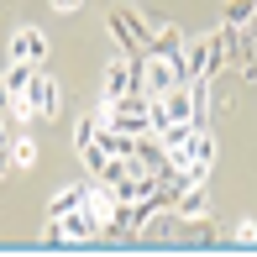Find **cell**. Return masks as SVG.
Instances as JSON below:
<instances>
[{
  "label": "cell",
  "instance_id": "6da1fadb",
  "mask_svg": "<svg viewBox=\"0 0 257 257\" xmlns=\"http://www.w3.org/2000/svg\"><path fill=\"white\" fill-rule=\"evenodd\" d=\"M11 110H16V121H21V126H37V121L48 126L53 115L63 110V89H58V79L37 68V74H32V84H27V95L11 105Z\"/></svg>",
  "mask_w": 257,
  "mask_h": 257
},
{
  "label": "cell",
  "instance_id": "7a4b0ae2",
  "mask_svg": "<svg viewBox=\"0 0 257 257\" xmlns=\"http://www.w3.org/2000/svg\"><path fill=\"white\" fill-rule=\"evenodd\" d=\"M105 27H110L115 48H121L126 58H142V53H147V16H142V11H132V6H115L110 16H105Z\"/></svg>",
  "mask_w": 257,
  "mask_h": 257
},
{
  "label": "cell",
  "instance_id": "3957f363",
  "mask_svg": "<svg viewBox=\"0 0 257 257\" xmlns=\"http://www.w3.org/2000/svg\"><path fill=\"white\" fill-rule=\"evenodd\" d=\"M173 84H184V58L142 53V95H168Z\"/></svg>",
  "mask_w": 257,
  "mask_h": 257
},
{
  "label": "cell",
  "instance_id": "277c9868",
  "mask_svg": "<svg viewBox=\"0 0 257 257\" xmlns=\"http://www.w3.org/2000/svg\"><path fill=\"white\" fill-rule=\"evenodd\" d=\"M58 226H63V241H95V236H105V231H100V215L89 205H74Z\"/></svg>",
  "mask_w": 257,
  "mask_h": 257
},
{
  "label": "cell",
  "instance_id": "5b68a950",
  "mask_svg": "<svg viewBox=\"0 0 257 257\" xmlns=\"http://www.w3.org/2000/svg\"><path fill=\"white\" fill-rule=\"evenodd\" d=\"M173 236L184 241V247H215V220L205 215H184V226H173Z\"/></svg>",
  "mask_w": 257,
  "mask_h": 257
},
{
  "label": "cell",
  "instance_id": "8992f818",
  "mask_svg": "<svg viewBox=\"0 0 257 257\" xmlns=\"http://www.w3.org/2000/svg\"><path fill=\"white\" fill-rule=\"evenodd\" d=\"M11 58H21V63H42V58H48V37H42L37 27H21L16 37H11Z\"/></svg>",
  "mask_w": 257,
  "mask_h": 257
},
{
  "label": "cell",
  "instance_id": "52a82bcc",
  "mask_svg": "<svg viewBox=\"0 0 257 257\" xmlns=\"http://www.w3.org/2000/svg\"><path fill=\"white\" fill-rule=\"evenodd\" d=\"M147 53H184V32L173 21H147Z\"/></svg>",
  "mask_w": 257,
  "mask_h": 257
},
{
  "label": "cell",
  "instance_id": "ba28073f",
  "mask_svg": "<svg viewBox=\"0 0 257 257\" xmlns=\"http://www.w3.org/2000/svg\"><path fill=\"white\" fill-rule=\"evenodd\" d=\"M173 215H205V210H210V184H189V189H179V194H173Z\"/></svg>",
  "mask_w": 257,
  "mask_h": 257
},
{
  "label": "cell",
  "instance_id": "9c48e42d",
  "mask_svg": "<svg viewBox=\"0 0 257 257\" xmlns=\"http://www.w3.org/2000/svg\"><path fill=\"white\" fill-rule=\"evenodd\" d=\"M84 194H89V184H68V189H58L53 205H48V220H63L74 205H84Z\"/></svg>",
  "mask_w": 257,
  "mask_h": 257
},
{
  "label": "cell",
  "instance_id": "30bf717a",
  "mask_svg": "<svg viewBox=\"0 0 257 257\" xmlns=\"http://www.w3.org/2000/svg\"><path fill=\"white\" fill-rule=\"evenodd\" d=\"M184 158H189V163H205V168H210V163H215V137H210V132H194L189 142H184Z\"/></svg>",
  "mask_w": 257,
  "mask_h": 257
},
{
  "label": "cell",
  "instance_id": "8fae6325",
  "mask_svg": "<svg viewBox=\"0 0 257 257\" xmlns=\"http://www.w3.org/2000/svg\"><path fill=\"white\" fill-rule=\"evenodd\" d=\"M252 11H257V0H226L220 6V27H247Z\"/></svg>",
  "mask_w": 257,
  "mask_h": 257
},
{
  "label": "cell",
  "instance_id": "7c38bea8",
  "mask_svg": "<svg viewBox=\"0 0 257 257\" xmlns=\"http://www.w3.org/2000/svg\"><path fill=\"white\" fill-rule=\"evenodd\" d=\"M32 163H37V142H32V137H16V142H11V168H32Z\"/></svg>",
  "mask_w": 257,
  "mask_h": 257
},
{
  "label": "cell",
  "instance_id": "4fadbf2b",
  "mask_svg": "<svg viewBox=\"0 0 257 257\" xmlns=\"http://www.w3.org/2000/svg\"><path fill=\"white\" fill-rule=\"evenodd\" d=\"M95 132H100V121H95V115H84V121L74 126V147H84V142H95Z\"/></svg>",
  "mask_w": 257,
  "mask_h": 257
},
{
  "label": "cell",
  "instance_id": "5bb4252c",
  "mask_svg": "<svg viewBox=\"0 0 257 257\" xmlns=\"http://www.w3.org/2000/svg\"><path fill=\"white\" fill-rule=\"evenodd\" d=\"M58 241H63V226L48 220V226H42V247H58Z\"/></svg>",
  "mask_w": 257,
  "mask_h": 257
},
{
  "label": "cell",
  "instance_id": "9a60e30c",
  "mask_svg": "<svg viewBox=\"0 0 257 257\" xmlns=\"http://www.w3.org/2000/svg\"><path fill=\"white\" fill-rule=\"evenodd\" d=\"M236 241H257V220H241V226H236Z\"/></svg>",
  "mask_w": 257,
  "mask_h": 257
},
{
  "label": "cell",
  "instance_id": "2e32d148",
  "mask_svg": "<svg viewBox=\"0 0 257 257\" xmlns=\"http://www.w3.org/2000/svg\"><path fill=\"white\" fill-rule=\"evenodd\" d=\"M79 6H84V0H53V11H63V16H74Z\"/></svg>",
  "mask_w": 257,
  "mask_h": 257
},
{
  "label": "cell",
  "instance_id": "e0dca14e",
  "mask_svg": "<svg viewBox=\"0 0 257 257\" xmlns=\"http://www.w3.org/2000/svg\"><path fill=\"white\" fill-rule=\"evenodd\" d=\"M11 173V147H0V179Z\"/></svg>",
  "mask_w": 257,
  "mask_h": 257
},
{
  "label": "cell",
  "instance_id": "ac0fdd59",
  "mask_svg": "<svg viewBox=\"0 0 257 257\" xmlns=\"http://www.w3.org/2000/svg\"><path fill=\"white\" fill-rule=\"evenodd\" d=\"M0 147H6V121H0Z\"/></svg>",
  "mask_w": 257,
  "mask_h": 257
}]
</instances>
